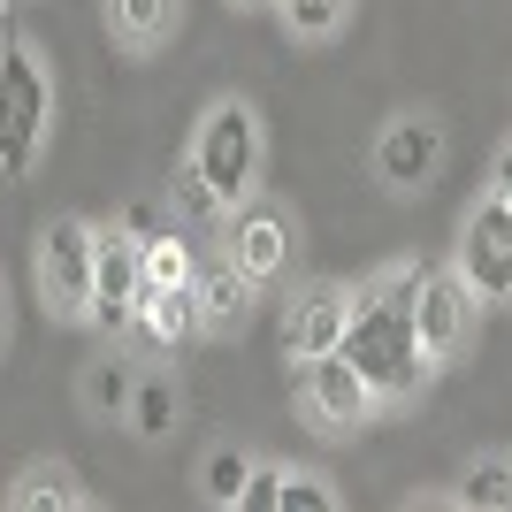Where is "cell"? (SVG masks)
Wrapping results in <instances>:
<instances>
[{"label": "cell", "mask_w": 512, "mask_h": 512, "mask_svg": "<svg viewBox=\"0 0 512 512\" xmlns=\"http://www.w3.org/2000/svg\"><path fill=\"white\" fill-rule=\"evenodd\" d=\"M428 260H383L375 276L352 283V321H344V360L360 367V383L375 390V406H421L436 367L421 360V337H413V283H421Z\"/></svg>", "instance_id": "cell-1"}, {"label": "cell", "mask_w": 512, "mask_h": 512, "mask_svg": "<svg viewBox=\"0 0 512 512\" xmlns=\"http://www.w3.org/2000/svg\"><path fill=\"white\" fill-rule=\"evenodd\" d=\"M184 169L222 199V214L237 199L260 192V169H268V123H260V107L245 92H222V100L199 107L192 123V146H184Z\"/></svg>", "instance_id": "cell-2"}, {"label": "cell", "mask_w": 512, "mask_h": 512, "mask_svg": "<svg viewBox=\"0 0 512 512\" xmlns=\"http://www.w3.org/2000/svg\"><path fill=\"white\" fill-rule=\"evenodd\" d=\"M46 123H54L46 54L31 39L0 46V176H31V161L46 146Z\"/></svg>", "instance_id": "cell-3"}, {"label": "cell", "mask_w": 512, "mask_h": 512, "mask_svg": "<svg viewBox=\"0 0 512 512\" xmlns=\"http://www.w3.org/2000/svg\"><path fill=\"white\" fill-rule=\"evenodd\" d=\"M291 413H299L306 436L344 444V436H360L383 406H375V390L360 383V367L344 360V352H321V360H291Z\"/></svg>", "instance_id": "cell-4"}, {"label": "cell", "mask_w": 512, "mask_h": 512, "mask_svg": "<svg viewBox=\"0 0 512 512\" xmlns=\"http://www.w3.org/2000/svg\"><path fill=\"white\" fill-rule=\"evenodd\" d=\"M222 253L253 276V291L268 299L276 283H291V268H299V214L283 207V199L253 192V199H237L230 214H222Z\"/></svg>", "instance_id": "cell-5"}, {"label": "cell", "mask_w": 512, "mask_h": 512, "mask_svg": "<svg viewBox=\"0 0 512 512\" xmlns=\"http://www.w3.org/2000/svg\"><path fill=\"white\" fill-rule=\"evenodd\" d=\"M444 153H451V130L436 107H398V115H383V130H375V146H367V169H375V184L398 199H421L436 176H444Z\"/></svg>", "instance_id": "cell-6"}, {"label": "cell", "mask_w": 512, "mask_h": 512, "mask_svg": "<svg viewBox=\"0 0 512 512\" xmlns=\"http://www.w3.org/2000/svg\"><path fill=\"white\" fill-rule=\"evenodd\" d=\"M474 329H482V299L467 291V276L451 260H428L421 283H413V337H421V360L444 375L474 352Z\"/></svg>", "instance_id": "cell-7"}, {"label": "cell", "mask_w": 512, "mask_h": 512, "mask_svg": "<svg viewBox=\"0 0 512 512\" xmlns=\"http://www.w3.org/2000/svg\"><path fill=\"white\" fill-rule=\"evenodd\" d=\"M39 299L54 321H85L92 314V268H100V222L85 214H54L39 230Z\"/></svg>", "instance_id": "cell-8"}, {"label": "cell", "mask_w": 512, "mask_h": 512, "mask_svg": "<svg viewBox=\"0 0 512 512\" xmlns=\"http://www.w3.org/2000/svg\"><path fill=\"white\" fill-rule=\"evenodd\" d=\"M451 268L467 276V291L482 306H512V199L482 192L451 237Z\"/></svg>", "instance_id": "cell-9"}, {"label": "cell", "mask_w": 512, "mask_h": 512, "mask_svg": "<svg viewBox=\"0 0 512 512\" xmlns=\"http://www.w3.org/2000/svg\"><path fill=\"white\" fill-rule=\"evenodd\" d=\"M146 299V245L123 222H100V268H92V329L100 337H130V314Z\"/></svg>", "instance_id": "cell-10"}, {"label": "cell", "mask_w": 512, "mask_h": 512, "mask_svg": "<svg viewBox=\"0 0 512 512\" xmlns=\"http://www.w3.org/2000/svg\"><path fill=\"white\" fill-rule=\"evenodd\" d=\"M344 321H352V283L306 276L299 291L283 299V360H321V352H337Z\"/></svg>", "instance_id": "cell-11"}, {"label": "cell", "mask_w": 512, "mask_h": 512, "mask_svg": "<svg viewBox=\"0 0 512 512\" xmlns=\"http://www.w3.org/2000/svg\"><path fill=\"white\" fill-rule=\"evenodd\" d=\"M192 299H199V337H214V344L245 337V329H253V314H260L253 276H245V268H237L222 245H214V253H199V268H192Z\"/></svg>", "instance_id": "cell-12"}, {"label": "cell", "mask_w": 512, "mask_h": 512, "mask_svg": "<svg viewBox=\"0 0 512 512\" xmlns=\"http://www.w3.org/2000/svg\"><path fill=\"white\" fill-rule=\"evenodd\" d=\"M0 505L8 512H92L100 497L69 459H31V467H16L0 482Z\"/></svg>", "instance_id": "cell-13"}, {"label": "cell", "mask_w": 512, "mask_h": 512, "mask_svg": "<svg viewBox=\"0 0 512 512\" xmlns=\"http://www.w3.org/2000/svg\"><path fill=\"white\" fill-rule=\"evenodd\" d=\"M100 16H107V39L123 46L130 62H153V54L176 39L184 0H100Z\"/></svg>", "instance_id": "cell-14"}, {"label": "cell", "mask_w": 512, "mask_h": 512, "mask_svg": "<svg viewBox=\"0 0 512 512\" xmlns=\"http://www.w3.org/2000/svg\"><path fill=\"white\" fill-rule=\"evenodd\" d=\"M130 337H146L153 352L192 344V337H199V299H192V283H184V291H146V299H138V314H130Z\"/></svg>", "instance_id": "cell-15"}, {"label": "cell", "mask_w": 512, "mask_h": 512, "mask_svg": "<svg viewBox=\"0 0 512 512\" xmlns=\"http://www.w3.org/2000/svg\"><path fill=\"white\" fill-rule=\"evenodd\" d=\"M459 512H512V451H474L459 482H451Z\"/></svg>", "instance_id": "cell-16"}, {"label": "cell", "mask_w": 512, "mask_h": 512, "mask_svg": "<svg viewBox=\"0 0 512 512\" xmlns=\"http://www.w3.org/2000/svg\"><path fill=\"white\" fill-rule=\"evenodd\" d=\"M176 421H184V398H176V383L161 375V367H146V375L130 383L123 428H130V436H146V444H161V436H176Z\"/></svg>", "instance_id": "cell-17"}, {"label": "cell", "mask_w": 512, "mask_h": 512, "mask_svg": "<svg viewBox=\"0 0 512 512\" xmlns=\"http://www.w3.org/2000/svg\"><path fill=\"white\" fill-rule=\"evenodd\" d=\"M268 8H276V23H283L299 46H329L344 23H352V8H360V0H268Z\"/></svg>", "instance_id": "cell-18"}, {"label": "cell", "mask_w": 512, "mask_h": 512, "mask_svg": "<svg viewBox=\"0 0 512 512\" xmlns=\"http://www.w3.org/2000/svg\"><path fill=\"white\" fill-rule=\"evenodd\" d=\"M199 497L222 512H237V497H245V482H253V451H237V444H214L207 459H199Z\"/></svg>", "instance_id": "cell-19"}, {"label": "cell", "mask_w": 512, "mask_h": 512, "mask_svg": "<svg viewBox=\"0 0 512 512\" xmlns=\"http://www.w3.org/2000/svg\"><path fill=\"white\" fill-rule=\"evenodd\" d=\"M337 505H344V490L321 467H291V459H276V512H337Z\"/></svg>", "instance_id": "cell-20"}, {"label": "cell", "mask_w": 512, "mask_h": 512, "mask_svg": "<svg viewBox=\"0 0 512 512\" xmlns=\"http://www.w3.org/2000/svg\"><path fill=\"white\" fill-rule=\"evenodd\" d=\"M192 268H199L192 237H176V230L146 237V291H184V283H192Z\"/></svg>", "instance_id": "cell-21"}, {"label": "cell", "mask_w": 512, "mask_h": 512, "mask_svg": "<svg viewBox=\"0 0 512 512\" xmlns=\"http://www.w3.org/2000/svg\"><path fill=\"white\" fill-rule=\"evenodd\" d=\"M130 383H138V367H130V360H100L85 375V406L100 413V421H123V413H130Z\"/></svg>", "instance_id": "cell-22"}, {"label": "cell", "mask_w": 512, "mask_h": 512, "mask_svg": "<svg viewBox=\"0 0 512 512\" xmlns=\"http://www.w3.org/2000/svg\"><path fill=\"white\" fill-rule=\"evenodd\" d=\"M169 192H176V207L192 214V222H207V230H222V199H214L207 184H199V176L184 169V161H176V184H169Z\"/></svg>", "instance_id": "cell-23"}, {"label": "cell", "mask_w": 512, "mask_h": 512, "mask_svg": "<svg viewBox=\"0 0 512 512\" xmlns=\"http://www.w3.org/2000/svg\"><path fill=\"white\" fill-rule=\"evenodd\" d=\"M490 192H497V199H512V138L497 146V161H490Z\"/></svg>", "instance_id": "cell-24"}, {"label": "cell", "mask_w": 512, "mask_h": 512, "mask_svg": "<svg viewBox=\"0 0 512 512\" xmlns=\"http://www.w3.org/2000/svg\"><path fill=\"white\" fill-rule=\"evenodd\" d=\"M8 16H16V0H0V31H8Z\"/></svg>", "instance_id": "cell-25"}, {"label": "cell", "mask_w": 512, "mask_h": 512, "mask_svg": "<svg viewBox=\"0 0 512 512\" xmlns=\"http://www.w3.org/2000/svg\"><path fill=\"white\" fill-rule=\"evenodd\" d=\"M230 8H268V0H230Z\"/></svg>", "instance_id": "cell-26"}]
</instances>
